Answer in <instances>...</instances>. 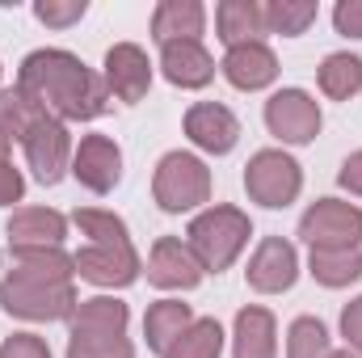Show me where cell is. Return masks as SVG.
<instances>
[{"mask_svg": "<svg viewBox=\"0 0 362 358\" xmlns=\"http://www.w3.org/2000/svg\"><path fill=\"white\" fill-rule=\"evenodd\" d=\"M101 81H105L110 97H118V101H127V105L144 101L148 89H152L148 51L135 47V42H114V47L105 51V72H101Z\"/></svg>", "mask_w": 362, "mask_h": 358, "instance_id": "30bf717a", "label": "cell"}, {"mask_svg": "<svg viewBox=\"0 0 362 358\" xmlns=\"http://www.w3.org/2000/svg\"><path fill=\"white\" fill-rule=\"evenodd\" d=\"M223 354V329L215 316H194V325L173 342L165 358H219Z\"/></svg>", "mask_w": 362, "mask_h": 358, "instance_id": "83f0119b", "label": "cell"}, {"mask_svg": "<svg viewBox=\"0 0 362 358\" xmlns=\"http://www.w3.org/2000/svg\"><path fill=\"white\" fill-rule=\"evenodd\" d=\"M8 148H13V144H8V139L0 135V161H8Z\"/></svg>", "mask_w": 362, "mask_h": 358, "instance_id": "74e56055", "label": "cell"}, {"mask_svg": "<svg viewBox=\"0 0 362 358\" xmlns=\"http://www.w3.org/2000/svg\"><path fill=\"white\" fill-rule=\"evenodd\" d=\"M206 25V8L198 0H160L152 13V38L165 42H198Z\"/></svg>", "mask_w": 362, "mask_h": 358, "instance_id": "d6986e66", "label": "cell"}, {"mask_svg": "<svg viewBox=\"0 0 362 358\" xmlns=\"http://www.w3.org/2000/svg\"><path fill=\"white\" fill-rule=\"evenodd\" d=\"M316 81H320V93H325V97L350 101L354 93H362V59L350 55V51H333V55H325Z\"/></svg>", "mask_w": 362, "mask_h": 358, "instance_id": "484cf974", "label": "cell"}, {"mask_svg": "<svg viewBox=\"0 0 362 358\" xmlns=\"http://www.w3.org/2000/svg\"><path fill=\"white\" fill-rule=\"evenodd\" d=\"M8 249H64L68 241V219L51 207H21L4 224Z\"/></svg>", "mask_w": 362, "mask_h": 358, "instance_id": "9a60e30c", "label": "cell"}, {"mask_svg": "<svg viewBox=\"0 0 362 358\" xmlns=\"http://www.w3.org/2000/svg\"><path fill=\"white\" fill-rule=\"evenodd\" d=\"M215 30L223 47H245V42H262L266 34V13L257 0H219L215 8Z\"/></svg>", "mask_w": 362, "mask_h": 358, "instance_id": "ffe728a7", "label": "cell"}, {"mask_svg": "<svg viewBox=\"0 0 362 358\" xmlns=\"http://www.w3.org/2000/svg\"><path fill=\"white\" fill-rule=\"evenodd\" d=\"M152 198L169 215L194 211L211 198V169L194 152H165L152 178Z\"/></svg>", "mask_w": 362, "mask_h": 358, "instance_id": "277c9868", "label": "cell"}, {"mask_svg": "<svg viewBox=\"0 0 362 358\" xmlns=\"http://www.w3.org/2000/svg\"><path fill=\"white\" fill-rule=\"evenodd\" d=\"M245 190H249V198L257 207H270V211L291 207L299 198V190H303V169L282 148H262L245 165Z\"/></svg>", "mask_w": 362, "mask_h": 358, "instance_id": "5b68a950", "label": "cell"}, {"mask_svg": "<svg viewBox=\"0 0 362 358\" xmlns=\"http://www.w3.org/2000/svg\"><path fill=\"white\" fill-rule=\"evenodd\" d=\"M299 236L308 249H358L362 211L341 198H316L299 219Z\"/></svg>", "mask_w": 362, "mask_h": 358, "instance_id": "8992f818", "label": "cell"}, {"mask_svg": "<svg viewBox=\"0 0 362 358\" xmlns=\"http://www.w3.org/2000/svg\"><path fill=\"white\" fill-rule=\"evenodd\" d=\"M202 262L194 258V249L181 241V236H160L152 245V258H148V282L160 287V291H194L202 282Z\"/></svg>", "mask_w": 362, "mask_h": 358, "instance_id": "8fae6325", "label": "cell"}, {"mask_svg": "<svg viewBox=\"0 0 362 358\" xmlns=\"http://www.w3.org/2000/svg\"><path fill=\"white\" fill-rule=\"evenodd\" d=\"M329 358H358V354H350V350H333Z\"/></svg>", "mask_w": 362, "mask_h": 358, "instance_id": "f35d334b", "label": "cell"}, {"mask_svg": "<svg viewBox=\"0 0 362 358\" xmlns=\"http://www.w3.org/2000/svg\"><path fill=\"white\" fill-rule=\"evenodd\" d=\"M13 274L38 282H72L76 262L64 249H13Z\"/></svg>", "mask_w": 362, "mask_h": 358, "instance_id": "d4e9b609", "label": "cell"}, {"mask_svg": "<svg viewBox=\"0 0 362 358\" xmlns=\"http://www.w3.org/2000/svg\"><path fill=\"white\" fill-rule=\"evenodd\" d=\"M249 236H253L249 215L240 207H228V202L198 211L189 219V228H185V245L194 249V258L202 262V270H211V274L232 266L240 258V249L249 245Z\"/></svg>", "mask_w": 362, "mask_h": 358, "instance_id": "7a4b0ae2", "label": "cell"}, {"mask_svg": "<svg viewBox=\"0 0 362 358\" xmlns=\"http://www.w3.org/2000/svg\"><path fill=\"white\" fill-rule=\"evenodd\" d=\"M127 321H131V308L114 295H93L81 299L72 321H68V333H127Z\"/></svg>", "mask_w": 362, "mask_h": 358, "instance_id": "7402d4cb", "label": "cell"}, {"mask_svg": "<svg viewBox=\"0 0 362 358\" xmlns=\"http://www.w3.org/2000/svg\"><path fill=\"white\" fill-rule=\"evenodd\" d=\"M42 118H47V110H42L25 89H0V135H4L8 144H13V139L21 144Z\"/></svg>", "mask_w": 362, "mask_h": 358, "instance_id": "603a6c76", "label": "cell"}, {"mask_svg": "<svg viewBox=\"0 0 362 358\" xmlns=\"http://www.w3.org/2000/svg\"><path fill=\"white\" fill-rule=\"evenodd\" d=\"M223 76H228V85H236V89L245 93H257L274 85L278 81V55H274L266 42H245V47H228V55H223Z\"/></svg>", "mask_w": 362, "mask_h": 358, "instance_id": "2e32d148", "label": "cell"}, {"mask_svg": "<svg viewBox=\"0 0 362 358\" xmlns=\"http://www.w3.org/2000/svg\"><path fill=\"white\" fill-rule=\"evenodd\" d=\"M333 25H337V34H346V38H362V0H337Z\"/></svg>", "mask_w": 362, "mask_h": 358, "instance_id": "836d02e7", "label": "cell"}, {"mask_svg": "<svg viewBox=\"0 0 362 358\" xmlns=\"http://www.w3.org/2000/svg\"><path fill=\"white\" fill-rule=\"evenodd\" d=\"M232 358H278V325L270 308H240L232 329Z\"/></svg>", "mask_w": 362, "mask_h": 358, "instance_id": "ac0fdd59", "label": "cell"}, {"mask_svg": "<svg viewBox=\"0 0 362 358\" xmlns=\"http://www.w3.org/2000/svg\"><path fill=\"white\" fill-rule=\"evenodd\" d=\"M160 72L177 89H206L215 81V59L202 42H165L160 47Z\"/></svg>", "mask_w": 362, "mask_h": 358, "instance_id": "e0dca14e", "label": "cell"}, {"mask_svg": "<svg viewBox=\"0 0 362 358\" xmlns=\"http://www.w3.org/2000/svg\"><path fill=\"white\" fill-rule=\"evenodd\" d=\"M189 325H194L189 304H181V299H160V304H152V308H148V316H144V337H148V350L165 358L169 350H173V342H177Z\"/></svg>", "mask_w": 362, "mask_h": 358, "instance_id": "44dd1931", "label": "cell"}, {"mask_svg": "<svg viewBox=\"0 0 362 358\" xmlns=\"http://www.w3.org/2000/svg\"><path fill=\"white\" fill-rule=\"evenodd\" d=\"M337 185H341V190H350V194H358V198H362V148H358V152H350V156L341 161V173H337Z\"/></svg>", "mask_w": 362, "mask_h": 358, "instance_id": "8d00e7d4", "label": "cell"}, {"mask_svg": "<svg viewBox=\"0 0 362 358\" xmlns=\"http://www.w3.org/2000/svg\"><path fill=\"white\" fill-rule=\"evenodd\" d=\"M21 194H25V178H21V169H13L8 161H0V207L21 202Z\"/></svg>", "mask_w": 362, "mask_h": 358, "instance_id": "d590c367", "label": "cell"}, {"mask_svg": "<svg viewBox=\"0 0 362 358\" xmlns=\"http://www.w3.org/2000/svg\"><path fill=\"white\" fill-rule=\"evenodd\" d=\"M341 337L350 342V350L362 358V295L358 299H350L346 308H341Z\"/></svg>", "mask_w": 362, "mask_h": 358, "instance_id": "e575fe53", "label": "cell"}, {"mask_svg": "<svg viewBox=\"0 0 362 358\" xmlns=\"http://www.w3.org/2000/svg\"><path fill=\"white\" fill-rule=\"evenodd\" d=\"M72 224L81 228V236H89V245H131L127 224H122L114 211H101V207H76Z\"/></svg>", "mask_w": 362, "mask_h": 358, "instance_id": "f1b7e54d", "label": "cell"}, {"mask_svg": "<svg viewBox=\"0 0 362 358\" xmlns=\"http://www.w3.org/2000/svg\"><path fill=\"white\" fill-rule=\"evenodd\" d=\"M329 354H333L329 329L316 316L291 321V329H286V358H329Z\"/></svg>", "mask_w": 362, "mask_h": 358, "instance_id": "f546056e", "label": "cell"}, {"mask_svg": "<svg viewBox=\"0 0 362 358\" xmlns=\"http://www.w3.org/2000/svg\"><path fill=\"white\" fill-rule=\"evenodd\" d=\"M308 270L320 287H350L362 278V249H312Z\"/></svg>", "mask_w": 362, "mask_h": 358, "instance_id": "cb8c5ba5", "label": "cell"}, {"mask_svg": "<svg viewBox=\"0 0 362 358\" xmlns=\"http://www.w3.org/2000/svg\"><path fill=\"white\" fill-rule=\"evenodd\" d=\"M266 127L282 144H312L320 135V105L303 89H278L266 101Z\"/></svg>", "mask_w": 362, "mask_h": 358, "instance_id": "ba28073f", "label": "cell"}, {"mask_svg": "<svg viewBox=\"0 0 362 358\" xmlns=\"http://www.w3.org/2000/svg\"><path fill=\"white\" fill-rule=\"evenodd\" d=\"M185 135L194 148L211 152V156H228L236 144H240V122L228 105L219 101H198L185 110Z\"/></svg>", "mask_w": 362, "mask_h": 358, "instance_id": "5bb4252c", "label": "cell"}, {"mask_svg": "<svg viewBox=\"0 0 362 358\" xmlns=\"http://www.w3.org/2000/svg\"><path fill=\"white\" fill-rule=\"evenodd\" d=\"M76 304L81 299L72 282H38L13 270L0 278V308L17 321H72Z\"/></svg>", "mask_w": 362, "mask_h": 358, "instance_id": "3957f363", "label": "cell"}, {"mask_svg": "<svg viewBox=\"0 0 362 358\" xmlns=\"http://www.w3.org/2000/svg\"><path fill=\"white\" fill-rule=\"evenodd\" d=\"M249 287L257 291V295H282V291H291L295 287V278H299V253H295V245L291 241H282V236H266L262 245H257V253L249 258Z\"/></svg>", "mask_w": 362, "mask_h": 358, "instance_id": "7c38bea8", "label": "cell"}, {"mask_svg": "<svg viewBox=\"0 0 362 358\" xmlns=\"http://www.w3.org/2000/svg\"><path fill=\"white\" fill-rule=\"evenodd\" d=\"M85 13H89L85 0H38V4H34V17H38L42 25H51V30H68V25H76Z\"/></svg>", "mask_w": 362, "mask_h": 358, "instance_id": "1f68e13d", "label": "cell"}, {"mask_svg": "<svg viewBox=\"0 0 362 358\" xmlns=\"http://www.w3.org/2000/svg\"><path fill=\"white\" fill-rule=\"evenodd\" d=\"M72 178L93 194H110L122 181V148L110 135H85L72 152Z\"/></svg>", "mask_w": 362, "mask_h": 358, "instance_id": "4fadbf2b", "label": "cell"}, {"mask_svg": "<svg viewBox=\"0 0 362 358\" xmlns=\"http://www.w3.org/2000/svg\"><path fill=\"white\" fill-rule=\"evenodd\" d=\"M262 13H266V30L282 34V38L308 34V25L320 17L316 0H270V4H262Z\"/></svg>", "mask_w": 362, "mask_h": 358, "instance_id": "4316f807", "label": "cell"}, {"mask_svg": "<svg viewBox=\"0 0 362 358\" xmlns=\"http://www.w3.org/2000/svg\"><path fill=\"white\" fill-rule=\"evenodd\" d=\"M17 89H25L51 118H59V122H89V118H101L110 110L105 81L93 68H85L81 55L59 51V47L30 51L21 59Z\"/></svg>", "mask_w": 362, "mask_h": 358, "instance_id": "6da1fadb", "label": "cell"}, {"mask_svg": "<svg viewBox=\"0 0 362 358\" xmlns=\"http://www.w3.org/2000/svg\"><path fill=\"white\" fill-rule=\"evenodd\" d=\"M0 358H51V346L38 333H13L0 342Z\"/></svg>", "mask_w": 362, "mask_h": 358, "instance_id": "d6a6232c", "label": "cell"}, {"mask_svg": "<svg viewBox=\"0 0 362 358\" xmlns=\"http://www.w3.org/2000/svg\"><path fill=\"white\" fill-rule=\"evenodd\" d=\"M68 358H135L127 333H68Z\"/></svg>", "mask_w": 362, "mask_h": 358, "instance_id": "4dcf8cb0", "label": "cell"}, {"mask_svg": "<svg viewBox=\"0 0 362 358\" xmlns=\"http://www.w3.org/2000/svg\"><path fill=\"white\" fill-rule=\"evenodd\" d=\"M76 274L93 287H131L139 278V253L135 245H81L72 253Z\"/></svg>", "mask_w": 362, "mask_h": 358, "instance_id": "9c48e42d", "label": "cell"}, {"mask_svg": "<svg viewBox=\"0 0 362 358\" xmlns=\"http://www.w3.org/2000/svg\"><path fill=\"white\" fill-rule=\"evenodd\" d=\"M21 148H25V165H30L34 181L59 185L64 173H72V135H68V122H59L51 114L21 139Z\"/></svg>", "mask_w": 362, "mask_h": 358, "instance_id": "52a82bcc", "label": "cell"}]
</instances>
